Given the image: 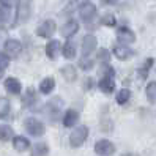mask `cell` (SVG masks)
Returning a JSON list of instances; mask_svg holds the SVG:
<instances>
[{
    "mask_svg": "<svg viewBox=\"0 0 156 156\" xmlns=\"http://www.w3.org/2000/svg\"><path fill=\"white\" fill-rule=\"evenodd\" d=\"M114 69L111 68L106 63L104 65V71H103V77L99 79V82H98V87H99V90L103 91V93H106V95H111V93H114V90H115V80H114Z\"/></svg>",
    "mask_w": 156,
    "mask_h": 156,
    "instance_id": "6da1fadb",
    "label": "cell"
},
{
    "mask_svg": "<svg viewBox=\"0 0 156 156\" xmlns=\"http://www.w3.org/2000/svg\"><path fill=\"white\" fill-rule=\"evenodd\" d=\"M87 137H88V128L85 125H80V126L74 128L73 133L69 134V145L73 148H79V147L84 145Z\"/></svg>",
    "mask_w": 156,
    "mask_h": 156,
    "instance_id": "7a4b0ae2",
    "label": "cell"
},
{
    "mask_svg": "<svg viewBox=\"0 0 156 156\" xmlns=\"http://www.w3.org/2000/svg\"><path fill=\"white\" fill-rule=\"evenodd\" d=\"M33 10V3L32 0H19L17 3V10H16V24H22L30 19V14Z\"/></svg>",
    "mask_w": 156,
    "mask_h": 156,
    "instance_id": "3957f363",
    "label": "cell"
},
{
    "mask_svg": "<svg viewBox=\"0 0 156 156\" xmlns=\"http://www.w3.org/2000/svg\"><path fill=\"white\" fill-rule=\"evenodd\" d=\"M24 128H25V131L29 133L30 136H33V137H41L46 133L44 123L41 120H38V118H35V117L27 118V120L24 122Z\"/></svg>",
    "mask_w": 156,
    "mask_h": 156,
    "instance_id": "277c9868",
    "label": "cell"
},
{
    "mask_svg": "<svg viewBox=\"0 0 156 156\" xmlns=\"http://www.w3.org/2000/svg\"><path fill=\"white\" fill-rule=\"evenodd\" d=\"M3 51L5 54L10 58H17L22 52V43L19 40H14V38H10L5 41V46H3Z\"/></svg>",
    "mask_w": 156,
    "mask_h": 156,
    "instance_id": "5b68a950",
    "label": "cell"
},
{
    "mask_svg": "<svg viewBox=\"0 0 156 156\" xmlns=\"http://www.w3.org/2000/svg\"><path fill=\"white\" fill-rule=\"evenodd\" d=\"M55 30H57L55 21L46 19V21H43V22L38 25V29H36V35L41 36V38H52V35L55 33Z\"/></svg>",
    "mask_w": 156,
    "mask_h": 156,
    "instance_id": "8992f818",
    "label": "cell"
},
{
    "mask_svg": "<svg viewBox=\"0 0 156 156\" xmlns=\"http://www.w3.org/2000/svg\"><path fill=\"white\" fill-rule=\"evenodd\" d=\"M95 153L99 156H112L115 153V145L107 139H101L95 144Z\"/></svg>",
    "mask_w": 156,
    "mask_h": 156,
    "instance_id": "52a82bcc",
    "label": "cell"
},
{
    "mask_svg": "<svg viewBox=\"0 0 156 156\" xmlns=\"http://www.w3.org/2000/svg\"><path fill=\"white\" fill-rule=\"evenodd\" d=\"M79 16H80V19L84 21V22L93 21L95 16H96V6H95L93 3H90V2L82 3V5L79 6Z\"/></svg>",
    "mask_w": 156,
    "mask_h": 156,
    "instance_id": "ba28073f",
    "label": "cell"
},
{
    "mask_svg": "<svg viewBox=\"0 0 156 156\" xmlns=\"http://www.w3.org/2000/svg\"><path fill=\"white\" fill-rule=\"evenodd\" d=\"M96 46H98V40L95 35H85L84 40H82V55L90 57L91 52L96 51Z\"/></svg>",
    "mask_w": 156,
    "mask_h": 156,
    "instance_id": "9c48e42d",
    "label": "cell"
},
{
    "mask_svg": "<svg viewBox=\"0 0 156 156\" xmlns=\"http://www.w3.org/2000/svg\"><path fill=\"white\" fill-rule=\"evenodd\" d=\"M117 38L122 44H131L136 41V33L129 29V27H118L117 29Z\"/></svg>",
    "mask_w": 156,
    "mask_h": 156,
    "instance_id": "30bf717a",
    "label": "cell"
},
{
    "mask_svg": "<svg viewBox=\"0 0 156 156\" xmlns=\"http://www.w3.org/2000/svg\"><path fill=\"white\" fill-rule=\"evenodd\" d=\"M60 54H62V44L58 40H51L46 44V55H48V58L57 60Z\"/></svg>",
    "mask_w": 156,
    "mask_h": 156,
    "instance_id": "8fae6325",
    "label": "cell"
},
{
    "mask_svg": "<svg viewBox=\"0 0 156 156\" xmlns=\"http://www.w3.org/2000/svg\"><path fill=\"white\" fill-rule=\"evenodd\" d=\"M79 29H80V25H79V22L76 21V19H69V21H66L65 24H63V27H62V35L65 36V38H73L77 32H79Z\"/></svg>",
    "mask_w": 156,
    "mask_h": 156,
    "instance_id": "7c38bea8",
    "label": "cell"
},
{
    "mask_svg": "<svg viewBox=\"0 0 156 156\" xmlns=\"http://www.w3.org/2000/svg\"><path fill=\"white\" fill-rule=\"evenodd\" d=\"M3 85H5V90L10 95H21V91H22L21 80L16 79V77H6L5 82H3Z\"/></svg>",
    "mask_w": 156,
    "mask_h": 156,
    "instance_id": "4fadbf2b",
    "label": "cell"
},
{
    "mask_svg": "<svg viewBox=\"0 0 156 156\" xmlns=\"http://www.w3.org/2000/svg\"><path fill=\"white\" fill-rule=\"evenodd\" d=\"M62 122H63V126L65 128H74L79 122V112L74 111V109H68V111L63 114Z\"/></svg>",
    "mask_w": 156,
    "mask_h": 156,
    "instance_id": "5bb4252c",
    "label": "cell"
},
{
    "mask_svg": "<svg viewBox=\"0 0 156 156\" xmlns=\"http://www.w3.org/2000/svg\"><path fill=\"white\" fill-rule=\"evenodd\" d=\"M114 55L118 58V60H129L133 55H134V51L129 49L126 44H120V46H114Z\"/></svg>",
    "mask_w": 156,
    "mask_h": 156,
    "instance_id": "9a60e30c",
    "label": "cell"
},
{
    "mask_svg": "<svg viewBox=\"0 0 156 156\" xmlns=\"http://www.w3.org/2000/svg\"><path fill=\"white\" fill-rule=\"evenodd\" d=\"M11 140H13V148L19 153H24L30 148V140L24 136H14Z\"/></svg>",
    "mask_w": 156,
    "mask_h": 156,
    "instance_id": "2e32d148",
    "label": "cell"
},
{
    "mask_svg": "<svg viewBox=\"0 0 156 156\" xmlns=\"http://www.w3.org/2000/svg\"><path fill=\"white\" fill-rule=\"evenodd\" d=\"M60 111H62V99L60 98H55V99H52L46 104V112H48V115L52 120H55V117L58 115Z\"/></svg>",
    "mask_w": 156,
    "mask_h": 156,
    "instance_id": "e0dca14e",
    "label": "cell"
},
{
    "mask_svg": "<svg viewBox=\"0 0 156 156\" xmlns=\"http://www.w3.org/2000/svg\"><path fill=\"white\" fill-rule=\"evenodd\" d=\"M62 55L65 57L66 60L76 58V55H77V49H76V44L73 43L71 40H68L65 44L62 46Z\"/></svg>",
    "mask_w": 156,
    "mask_h": 156,
    "instance_id": "ac0fdd59",
    "label": "cell"
},
{
    "mask_svg": "<svg viewBox=\"0 0 156 156\" xmlns=\"http://www.w3.org/2000/svg\"><path fill=\"white\" fill-rule=\"evenodd\" d=\"M36 103H38V93H36L35 88L29 87L27 91H25V95H24V98H22V104L25 107H33Z\"/></svg>",
    "mask_w": 156,
    "mask_h": 156,
    "instance_id": "d6986e66",
    "label": "cell"
},
{
    "mask_svg": "<svg viewBox=\"0 0 156 156\" xmlns=\"http://www.w3.org/2000/svg\"><path fill=\"white\" fill-rule=\"evenodd\" d=\"M54 88H55V79H54V77H44L40 82V91H41L43 95L52 93Z\"/></svg>",
    "mask_w": 156,
    "mask_h": 156,
    "instance_id": "ffe728a7",
    "label": "cell"
},
{
    "mask_svg": "<svg viewBox=\"0 0 156 156\" xmlns=\"http://www.w3.org/2000/svg\"><path fill=\"white\" fill-rule=\"evenodd\" d=\"M62 74L66 82H74L77 79V69L74 65H66L62 68Z\"/></svg>",
    "mask_w": 156,
    "mask_h": 156,
    "instance_id": "44dd1931",
    "label": "cell"
},
{
    "mask_svg": "<svg viewBox=\"0 0 156 156\" xmlns=\"http://www.w3.org/2000/svg\"><path fill=\"white\" fill-rule=\"evenodd\" d=\"M14 137V131L10 125H0V142H8Z\"/></svg>",
    "mask_w": 156,
    "mask_h": 156,
    "instance_id": "7402d4cb",
    "label": "cell"
},
{
    "mask_svg": "<svg viewBox=\"0 0 156 156\" xmlns=\"http://www.w3.org/2000/svg\"><path fill=\"white\" fill-rule=\"evenodd\" d=\"M49 154V147L46 142H38L32 147V156H48Z\"/></svg>",
    "mask_w": 156,
    "mask_h": 156,
    "instance_id": "603a6c76",
    "label": "cell"
},
{
    "mask_svg": "<svg viewBox=\"0 0 156 156\" xmlns=\"http://www.w3.org/2000/svg\"><path fill=\"white\" fill-rule=\"evenodd\" d=\"M10 111H11L10 99L5 96H0V120H3V118H6L10 115Z\"/></svg>",
    "mask_w": 156,
    "mask_h": 156,
    "instance_id": "cb8c5ba5",
    "label": "cell"
},
{
    "mask_svg": "<svg viewBox=\"0 0 156 156\" xmlns=\"http://www.w3.org/2000/svg\"><path fill=\"white\" fill-rule=\"evenodd\" d=\"M145 95H147L148 103H151V104L156 103V82H148V85L145 88Z\"/></svg>",
    "mask_w": 156,
    "mask_h": 156,
    "instance_id": "d4e9b609",
    "label": "cell"
},
{
    "mask_svg": "<svg viewBox=\"0 0 156 156\" xmlns=\"http://www.w3.org/2000/svg\"><path fill=\"white\" fill-rule=\"evenodd\" d=\"M129 98H131V91L128 90V88H122V90L117 93V96H115V99H117V104H120V106L126 104L128 101H129Z\"/></svg>",
    "mask_w": 156,
    "mask_h": 156,
    "instance_id": "484cf974",
    "label": "cell"
},
{
    "mask_svg": "<svg viewBox=\"0 0 156 156\" xmlns=\"http://www.w3.org/2000/svg\"><path fill=\"white\" fill-rule=\"evenodd\" d=\"M11 19V6L0 5V24H6Z\"/></svg>",
    "mask_w": 156,
    "mask_h": 156,
    "instance_id": "4316f807",
    "label": "cell"
},
{
    "mask_svg": "<svg viewBox=\"0 0 156 156\" xmlns=\"http://www.w3.org/2000/svg\"><path fill=\"white\" fill-rule=\"evenodd\" d=\"M79 68L84 69V71H90L91 68H93V60H91L90 57L82 55V58H79Z\"/></svg>",
    "mask_w": 156,
    "mask_h": 156,
    "instance_id": "83f0119b",
    "label": "cell"
},
{
    "mask_svg": "<svg viewBox=\"0 0 156 156\" xmlns=\"http://www.w3.org/2000/svg\"><path fill=\"white\" fill-rule=\"evenodd\" d=\"M96 58H98L101 63H109V60H111V52H109L106 48H101V49L96 52Z\"/></svg>",
    "mask_w": 156,
    "mask_h": 156,
    "instance_id": "f1b7e54d",
    "label": "cell"
},
{
    "mask_svg": "<svg viewBox=\"0 0 156 156\" xmlns=\"http://www.w3.org/2000/svg\"><path fill=\"white\" fill-rule=\"evenodd\" d=\"M151 65H153V58H147V62L144 63V66L139 69V76H140V79H145L147 76H148V69H150Z\"/></svg>",
    "mask_w": 156,
    "mask_h": 156,
    "instance_id": "f546056e",
    "label": "cell"
},
{
    "mask_svg": "<svg viewBox=\"0 0 156 156\" xmlns=\"http://www.w3.org/2000/svg\"><path fill=\"white\" fill-rule=\"evenodd\" d=\"M101 22H103V25H106V27H115L117 25V19H115V16L114 14H106V16H103V19H101Z\"/></svg>",
    "mask_w": 156,
    "mask_h": 156,
    "instance_id": "4dcf8cb0",
    "label": "cell"
},
{
    "mask_svg": "<svg viewBox=\"0 0 156 156\" xmlns=\"http://www.w3.org/2000/svg\"><path fill=\"white\" fill-rule=\"evenodd\" d=\"M8 66H10V57L5 52H0V69L5 71Z\"/></svg>",
    "mask_w": 156,
    "mask_h": 156,
    "instance_id": "1f68e13d",
    "label": "cell"
},
{
    "mask_svg": "<svg viewBox=\"0 0 156 156\" xmlns=\"http://www.w3.org/2000/svg\"><path fill=\"white\" fill-rule=\"evenodd\" d=\"M85 2H88V0H71L68 10H73V8H76L77 5H82V3H85Z\"/></svg>",
    "mask_w": 156,
    "mask_h": 156,
    "instance_id": "d6a6232c",
    "label": "cell"
},
{
    "mask_svg": "<svg viewBox=\"0 0 156 156\" xmlns=\"http://www.w3.org/2000/svg\"><path fill=\"white\" fill-rule=\"evenodd\" d=\"M0 5H6V6H13L14 0H0Z\"/></svg>",
    "mask_w": 156,
    "mask_h": 156,
    "instance_id": "836d02e7",
    "label": "cell"
},
{
    "mask_svg": "<svg viewBox=\"0 0 156 156\" xmlns=\"http://www.w3.org/2000/svg\"><path fill=\"white\" fill-rule=\"evenodd\" d=\"M101 2H103L104 5H115L118 0H101Z\"/></svg>",
    "mask_w": 156,
    "mask_h": 156,
    "instance_id": "e575fe53",
    "label": "cell"
},
{
    "mask_svg": "<svg viewBox=\"0 0 156 156\" xmlns=\"http://www.w3.org/2000/svg\"><path fill=\"white\" fill-rule=\"evenodd\" d=\"M3 77V69H0V79Z\"/></svg>",
    "mask_w": 156,
    "mask_h": 156,
    "instance_id": "d590c367",
    "label": "cell"
}]
</instances>
